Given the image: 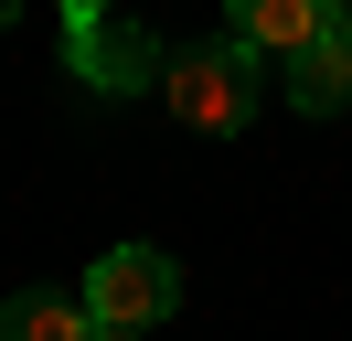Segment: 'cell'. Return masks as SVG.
Here are the masks:
<instances>
[{"label": "cell", "mask_w": 352, "mask_h": 341, "mask_svg": "<svg viewBox=\"0 0 352 341\" xmlns=\"http://www.w3.org/2000/svg\"><path fill=\"white\" fill-rule=\"evenodd\" d=\"M160 96H171V118L182 128H214V139H235L245 118L267 107V54L256 43H192V54H171L160 64Z\"/></svg>", "instance_id": "6da1fadb"}, {"label": "cell", "mask_w": 352, "mask_h": 341, "mask_svg": "<svg viewBox=\"0 0 352 341\" xmlns=\"http://www.w3.org/2000/svg\"><path fill=\"white\" fill-rule=\"evenodd\" d=\"M86 309L107 320V331H160V320L182 309V267L160 245H107L86 267Z\"/></svg>", "instance_id": "7a4b0ae2"}, {"label": "cell", "mask_w": 352, "mask_h": 341, "mask_svg": "<svg viewBox=\"0 0 352 341\" xmlns=\"http://www.w3.org/2000/svg\"><path fill=\"white\" fill-rule=\"evenodd\" d=\"M65 64L96 85V96H139V85H160L171 54H160L129 11H75V21H65Z\"/></svg>", "instance_id": "3957f363"}, {"label": "cell", "mask_w": 352, "mask_h": 341, "mask_svg": "<svg viewBox=\"0 0 352 341\" xmlns=\"http://www.w3.org/2000/svg\"><path fill=\"white\" fill-rule=\"evenodd\" d=\"M235 11V43H256L267 64H299L309 43L352 32V0H224Z\"/></svg>", "instance_id": "277c9868"}, {"label": "cell", "mask_w": 352, "mask_h": 341, "mask_svg": "<svg viewBox=\"0 0 352 341\" xmlns=\"http://www.w3.org/2000/svg\"><path fill=\"white\" fill-rule=\"evenodd\" d=\"M288 107H299V118H342L352 107V32L309 43V54L288 64Z\"/></svg>", "instance_id": "5b68a950"}, {"label": "cell", "mask_w": 352, "mask_h": 341, "mask_svg": "<svg viewBox=\"0 0 352 341\" xmlns=\"http://www.w3.org/2000/svg\"><path fill=\"white\" fill-rule=\"evenodd\" d=\"M0 341H96V309L54 298V288H22V298H0Z\"/></svg>", "instance_id": "8992f818"}, {"label": "cell", "mask_w": 352, "mask_h": 341, "mask_svg": "<svg viewBox=\"0 0 352 341\" xmlns=\"http://www.w3.org/2000/svg\"><path fill=\"white\" fill-rule=\"evenodd\" d=\"M75 11H129V0H65V21H75Z\"/></svg>", "instance_id": "52a82bcc"}, {"label": "cell", "mask_w": 352, "mask_h": 341, "mask_svg": "<svg viewBox=\"0 0 352 341\" xmlns=\"http://www.w3.org/2000/svg\"><path fill=\"white\" fill-rule=\"evenodd\" d=\"M11 21H22V0H0V32H11Z\"/></svg>", "instance_id": "ba28073f"}, {"label": "cell", "mask_w": 352, "mask_h": 341, "mask_svg": "<svg viewBox=\"0 0 352 341\" xmlns=\"http://www.w3.org/2000/svg\"><path fill=\"white\" fill-rule=\"evenodd\" d=\"M96 341H139V331H107V320H96Z\"/></svg>", "instance_id": "9c48e42d"}]
</instances>
